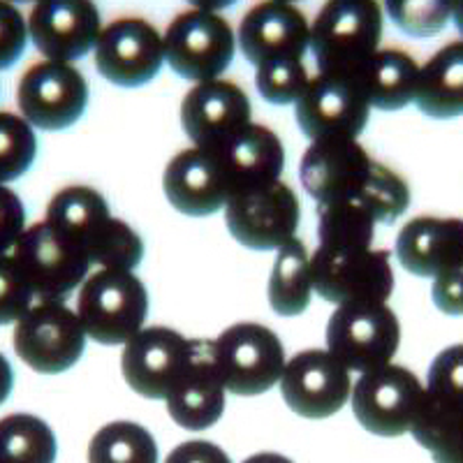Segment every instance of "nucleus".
Listing matches in <instances>:
<instances>
[{"label": "nucleus", "instance_id": "4be33fe9", "mask_svg": "<svg viewBox=\"0 0 463 463\" xmlns=\"http://www.w3.org/2000/svg\"><path fill=\"white\" fill-rule=\"evenodd\" d=\"M163 190L169 204L190 218L213 216L225 209L230 188L216 153L209 148H185L167 163Z\"/></svg>", "mask_w": 463, "mask_h": 463}, {"label": "nucleus", "instance_id": "9b49d317", "mask_svg": "<svg viewBox=\"0 0 463 463\" xmlns=\"http://www.w3.org/2000/svg\"><path fill=\"white\" fill-rule=\"evenodd\" d=\"M421 394V380L411 369L390 362L359 373L347 401L353 403V415L364 431L380 438H399L411 431Z\"/></svg>", "mask_w": 463, "mask_h": 463}, {"label": "nucleus", "instance_id": "c756f323", "mask_svg": "<svg viewBox=\"0 0 463 463\" xmlns=\"http://www.w3.org/2000/svg\"><path fill=\"white\" fill-rule=\"evenodd\" d=\"M56 454V433L43 417L12 412L0 420V458L52 463Z\"/></svg>", "mask_w": 463, "mask_h": 463}, {"label": "nucleus", "instance_id": "393cba45", "mask_svg": "<svg viewBox=\"0 0 463 463\" xmlns=\"http://www.w3.org/2000/svg\"><path fill=\"white\" fill-rule=\"evenodd\" d=\"M417 72L420 65L411 53L390 47L378 49L357 72H353V77L371 109L399 111L412 102Z\"/></svg>", "mask_w": 463, "mask_h": 463}, {"label": "nucleus", "instance_id": "c85d7f7f", "mask_svg": "<svg viewBox=\"0 0 463 463\" xmlns=\"http://www.w3.org/2000/svg\"><path fill=\"white\" fill-rule=\"evenodd\" d=\"M276 262L269 279V306L283 317H297L311 306V255L297 234L276 250Z\"/></svg>", "mask_w": 463, "mask_h": 463}, {"label": "nucleus", "instance_id": "6e6552de", "mask_svg": "<svg viewBox=\"0 0 463 463\" xmlns=\"http://www.w3.org/2000/svg\"><path fill=\"white\" fill-rule=\"evenodd\" d=\"M89 81L81 70L63 61L43 58L24 70L16 84L19 114L35 130L61 132L72 128L89 107Z\"/></svg>", "mask_w": 463, "mask_h": 463}, {"label": "nucleus", "instance_id": "1a4fd4ad", "mask_svg": "<svg viewBox=\"0 0 463 463\" xmlns=\"http://www.w3.org/2000/svg\"><path fill=\"white\" fill-rule=\"evenodd\" d=\"M313 289L329 304L387 301L394 292V269L390 250L359 248L329 250L317 246L311 255Z\"/></svg>", "mask_w": 463, "mask_h": 463}, {"label": "nucleus", "instance_id": "c9c22d12", "mask_svg": "<svg viewBox=\"0 0 463 463\" xmlns=\"http://www.w3.org/2000/svg\"><path fill=\"white\" fill-rule=\"evenodd\" d=\"M144 260V241L121 218H109L100 239L90 250V264L105 269H126L135 271Z\"/></svg>", "mask_w": 463, "mask_h": 463}, {"label": "nucleus", "instance_id": "4c0bfd02", "mask_svg": "<svg viewBox=\"0 0 463 463\" xmlns=\"http://www.w3.org/2000/svg\"><path fill=\"white\" fill-rule=\"evenodd\" d=\"M28 40L24 12L10 0H0V72L10 70L24 56Z\"/></svg>", "mask_w": 463, "mask_h": 463}, {"label": "nucleus", "instance_id": "473e14b6", "mask_svg": "<svg viewBox=\"0 0 463 463\" xmlns=\"http://www.w3.org/2000/svg\"><path fill=\"white\" fill-rule=\"evenodd\" d=\"M37 158L35 128L22 114L0 111V184H12Z\"/></svg>", "mask_w": 463, "mask_h": 463}, {"label": "nucleus", "instance_id": "7ed1b4c3", "mask_svg": "<svg viewBox=\"0 0 463 463\" xmlns=\"http://www.w3.org/2000/svg\"><path fill=\"white\" fill-rule=\"evenodd\" d=\"M461 353L463 347L457 343L433 359L408 431L440 463H461Z\"/></svg>", "mask_w": 463, "mask_h": 463}, {"label": "nucleus", "instance_id": "37998d69", "mask_svg": "<svg viewBox=\"0 0 463 463\" xmlns=\"http://www.w3.org/2000/svg\"><path fill=\"white\" fill-rule=\"evenodd\" d=\"M190 5L197 7V10H209V12H221L232 7L237 0H188Z\"/></svg>", "mask_w": 463, "mask_h": 463}, {"label": "nucleus", "instance_id": "0eeeda50", "mask_svg": "<svg viewBox=\"0 0 463 463\" xmlns=\"http://www.w3.org/2000/svg\"><path fill=\"white\" fill-rule=\"evenodd\" d=\"M165 63L188 81L218 80L237 56V33L218 12H181L163 35Z\"/></svg>", "mask_w": 463, "mask_h": 463}, {"label": "nucleus", "instance_id": "58836bf2", "mask_svg": "<svg viewBox=\"0 0 463 463\" xmlns=\"http://www.w3.org/2000/svg\"><path fill=\"white\" fill-rule=\"evenodd\" d=\"M24 230H26V209L22 197L7 188V184H0V253H10Z\"/></svg>", "mask_w": 463, "mask_h": 463}, {"label": "nucleus", "instance_id": "aec40b11", "mask_svg": "<svg viewBox=\"0 0 463 463\" xmlns=\"http://www.w3.org/2000/svg\"><path fill=\"white\" fill-rule=\"evenodd\" d=\"M190 350V338L172 326H142L123 343V380L144 399L165 401L181 364Z\"/></svg>", "mask_w": 463, "mask_h": 463}, {"label": "nucleus", "instance_id": "9d476101", "mask_svg": "<svg viewBox=\"0 0 463 463\" xmlns=\"http://www.w3.org/2000/svg\"><path fill=\"white\" fill-rule=\"evenodd\" d=\"M227 394L260 396L274 390L285 366L283 341L260 322H237L213 338Z\"/></svg>", "mask_w": 463, "mask_h": 463}, {"label": "nucleus", "instance_id": "79ce46f5", "mask_svg": "<svg viewBox=\"0 0 463 463\" xmlns=\"http://www.w3.org/2000/svg\"><path fill=\"white\" fill-rule=\"evenodd\" d=\"M12 390H14V369H12L10 359L0 353V405L10 399Z\"/></svg>", "mask_w": 463, "mask_h": 463}, {"label": "nucleus", "instance_id": "7c9ffc66", "mask_svg": "<svg viewBox=\"0 0 463 463\" xmlns=\"http://www.w3.org/2000/svg\"><path fill=\"white\" fill-rule=\"evenodd\" d=\"M89 458L95 463H156L158 445L148 429H144L137 421H111L90 438Z\"/></svg>", "mask_w": 463, "mask_h": 463}, {"label": "nucleus", "instance_id": "5701e85b", "mask_svg": "<svg viewBox=\"0 0 463 463\" xmlns=\"http://www.w3.org/2000/svg\"><path fill=\"white\" fill-rule=\"evenodd\" d=\"M209 151L216 153L221 163L230 197L274 184L285 167V148L279 135L271 128L253 121L225 144Z\"/></svg>", "mask_w": 463, "mask_h": 463}, {"label": "nucleus", "instance_id": "f8f14e48", "mask_svg": "<svg viewBox=\"0 0 463 463\" xmlns=\"http://www.w3.org/2000/svg\"><path fill=\"white\" fill-rule=\"evenodd\" d=\"M371 105L353 74L317 72L295 102L299 130L311 139H359Z\"/></svg>", "mask_w": 463, "mask_h": 463}, {"label": "nucleus", "instance_id": "c03bdc74", "mask_svg": "<svg viewBox=\"0 0 463 463\" xmlns=\"http://www.w3.org/2000/svg\"><path fill=\"white\" fill-rule=\"evenodd\" d=\"M10 3H14V5H22V3H37V0H10Z\"/></svg>", "mask_w": 463, "mask_h": 463}, {"label": "nucleus", "instance_id": "dca6fc26", "mask_svg": "<svg viewBox=\"0 0 463 463\" xmlns=\"http://www.w3.org/2000/svg\"><path fill=\"white\" fill-rule=\"evenodd\" d=\"M280 394L295 415L326 420L336 415L350 399V371L329 350H304L285 362Z\"/></svg>", "mask_w": 463, "mask_h": 463}, {"label": "nucleus", "instance_id": "a878e982", "mask_svg": "<svg viewBox=\"0 0 463 463\" xmlns=\"http://www.w3.org/2000/svg\"><path fill=\"white\" fill-rule=\"evenodd\" d=\"M412 102L431 118H458L463 111V44L458 40L433 53L417 72Z\"/></svg>", "mask_w": 463, "mask_h": 463}, {"label": "nucleus", "instance_id": "a211bd4d", "mask_svg": "<svg viewBox=\"0 0 463 463\" xmlns=\"http://www.w3.org/2000/svg\"><path fill=\"white\" fill-rule=\"evenodd\" d=\"M253 121L246 90L234 81H200L181 102V128L193 146L216 148Z\"/></svg>", "mask_w": 463, "mask_h": 463}, {"label": "nucleus", "instance_id": "ea45409f", "mask_svg": "<svg viewBox=\"0 0 463 463\" xmlns=\"http://www.w3.org/2000/svg\"><path fill=\"white\" fill-rule=\"evenodd\" d=\"M461 271L463 267H454L442 271V274L433 276V304H436L438 311H442L445 316L458 317L463 311L461 304Z\"/></svg>", "mask_w": 463, "mask_h": 463}, {"label": "nucleus", "instance_id": "412c9836", "mask_svg": "<svg viewBox=\"0 0 463 463\" xmlns=\"http://www.w3.org/2000/svg\"><path fill=\"white\" fill-rule=\"evenodd\" d=\"M371 158L357 139H313L299 165L306 195L325 202L341 195H359L369 181Z\"/></svg>", "mask_w": 463, "mask_h": 463}, {"label": "nucleus", "instance_id": "72a5a7b5", "mask_svg": "<svg viewBox=\"0 0 463 463\" xmlns=\"http://www.w3.org/2000/svg\"><path fill=\"white\" fill-rule=\"evenodd\" d=\"M359 197L369 202L375 218H378V225H392L403 216L408 204H411V188L394 169L375 160L369 181L359 190Z\"/></svg>", "mask_w": 463, "mask_h": 463}, {"label": "nucleus", "instance_id": "b1692460", "mask_svg": "<svg viewBox=\"0 0 463 463\" xmlns=\"http://www.w3.org/2000/svg\"><path fill=\"white\" fill-rule=\"evenodd\" d=\"M394 255L417 279H433L448 269L463 267L461 218L417 216L401 227Z\"/></svg>", "mask_w": 463, "mask_h": 463}, {"label": "nucleus", "instance_id": "4468645a", "mask_svg": "<svg viewBox=\"0 0 463 463\" xmlns=\"http://www.w3.org/2000/svg\"><path fill=\"white\" fill-rule=\"evenodd\" d=\"M227 387L216 347L209 338H190V350L169 387L167 412L185 431H206L225 412Z\"/></svg>", "mask_w": 463, "mask_h": 463}, {"label": "nucleus", "instance_id": "2eb2a0df", "mask_svg": "<svg viewBox=\"0 0 463 463\" xmlns=\"http://www.w3.org/2000/svg\"><path fill=\"white\" fill-rule=\"evenodd\" d=\"M301 206L295 190L283 181L232 195L225 204V225L250 250H279L297 234Z\"/></svg>", "mask_w": 463, "mask_h": 463}, {"label": "nucleus", "instance_id": "6ab92c4d", "mask_svg": "<svg viewBox=\"0 0 463 463\" xmlns=\"http://www.w3.org/2000/svg\"><path fill=\"white\" fill-rule=\"evenodd\" d=\"M311 40V22L295 3L262 0L243 14L237 47L255 68L280 58L304 61Z\"/></svg>", "mask_w": 463, "mask_h": 463}, {"label": "nucleus", "instance_id": "f3484780", "mask_svg": "<svg viewBox=\"0 0 463 463\" xmlns=\"http://www.w3.org/2000/svg\"><path fill=\"white\" fill-rule=\"evenodd\" d=\"M28 37L49 61L74 63L93 52L102 31L95 0H37L26 16Z\"/></svg>", "mask_w": 463, "mask_h": 463}, {"label": "nucleus", "instance_id": "2f4dec72", "mask_svg": "<svg viewBox=\"0 0 463 463\" xmlns=\"http://www.w3.org/2000/svg\"><path fill=\"white\" fill-rule=\"evenodd\" d=\"M384 10L405 35L431 37L458 19V0H384Z\"/></svg>", "mask_w": 463, "mask_h": 463}, {"label": "nucleus", "instance_id": "f704fd0d", "mask_svg": "<svg viewBox=\"0 0 463 463\" xmlns=\"http://www.w3.org/2000/svg\"><path fill=\"white\" fill-rule=\"evenodd\" d=\"M311 81L301 58H280L255 68V89L269 105H295Z\"/></svg>", "mask_w": 463, "mask_h": 463}, {"label": "nucleus", "instance_id": "a19ab883", "mask_svg": "<svg viewBox=\"0 0 463 463\" xmlns=\"http://www.w3.org/2000/svg\"><path fill=\"white\" fill-rule=\"evenodd\" d=\"M169 458H195V461H213V458H222V461H227L225 454L221 452V449H216L211 442H188V445H184V448H179L176 452H172V457Z\"/></svg>", "mask_w": 463, "mask_h": 463}, {"label": "nucleus", "instance_id": "39448f33", "mask_svg": "<svg viewBox=\"0 0 463 463\" xmlns=\"http://www.w3.org/2000/svg\"><path fill=\"white\" fill-rule=\"evenodd\" d=\"M401 322L387 301L341 304L326 322V350L353 373H366L394 359Z\"/></svg>", "mask_w": 463, "mask_h": 463}, {"label": "nucleus", "instance_id": "f03ea898", "mask_svg": "<svg viewBox=\"0 0 463 463\" xmlns=\"http://www.w3.org/2000/svg\"><path fill=\"white\" fill-rule=\"evenodd\" d=\"M77 316L86 336L100 345H123L146 322L148 289L135 271L100 267L80 285Z\"/></svg>", "mask_w": 463, "mask_h": 463}, {"label": "nucleus", "instance_id": "bb28decb", "mask_svg": "<svg viewBox=\"0 0 463 463\" xmlns=\"http://www.w3.org/2000/svg\"><path fill=\"white\" fill-rule=\"evenodd\" d=\"M109 204L105 197L89 185H68L58 190L49 200L44 221L68 234L72 241L80 243L90 260L95 241L100 239L102 230L109 222Z\"/></svg>", "mask_w": 463, "mask_h": 463}, {"label": "nucleus", "instance_id": "423d86ee", "mask_svg": "<svg viewBox=\"0 0 463 463\" xmlns=\"http://www.w3.org/2000/svg\"><path fill=\"white\" fill-rule=\"evenodd\" d=\"M10 255L31 285L35 301H65L84 283L93 267L84 248L47 221L26 225Z\"/></svg>", "mask_w": 463, "mask_h": 463}, {"label": "nucleus", "instance_id": "e433bc0d", "mask_svg": "<svg viewBox=\"0 0 463 463\" xmlns=\"http://www.w3.org/2000/svg\"><path fill=\"white\" fill-rule=\"evenodd\" d=\"M35 301L31 285L10 253H0V326L14 325Z\"/></svg>", "mask_w": 463, "mask_h": 463}, {"label": "nucleus", "instance_id": "f257e3e1", "mask_svg": "<svg viewBox=\"0 0 463 463\" xmlns=\"http://www.w3.org/2000/svg\"><path fill=\"white\" fill-rule=\"evenodd\" d=\"M383 28L378 0H326L313 19L308 40L317 72H357L380 49Z\"/></svg>", "mask_w": 463, "mask_h": 463}, {"label": "nucleus", "instance_id": "cd10ccee", "mask_svg": "<svg viewBox=\"0 0 463 463\" xmlns=\"http://www.w3.org/2000/svg\"><path fill=\"white\" fill-rule=\"evenodd\" d=\"M375 218L369 202L359 195H341L317 202V239L329 250L371 248L375 239Z\"/></svg>", "mask_w": 463, "mask_h": 463}, {"label": "nucleus", "instance_id": "20e7f679", "mask_svg": "<svg viewBox=\"0 0 463 463\" xmlns=\"http://www.w3.org/2000/svg\"><path fill=\"white\" fill-rule=\"evenodd\" d=\"M86 341L77 311L58 299L33 301L12 332L16 357L40 375H61L72 369L84 354Z\"/></svg>", "mask_w": 463, "mask_h": 463}, {"label": "nucleus", "instance_id": "a18cd8bd", "mask_svg": "<svg viewBox=\"0 0 463 463\" xmlns=\"http://www.w3.org/2000/svg\"><path fill=\"white\" fill-rule=\"evenodd\" d=\"M280 3H295V5H297V3H299V0H280Z\"/></svg>", "mask_w": 463, "mask_h": 463}, {"label": "nucleus", "instance_id": "ddd939ff", "mask_svg": "<svg viewBox=\"0 0 463 463\" xmlns=\"http://www.w3.org/2000/svg\"><path fill=\"white\" fill-rule=\"evenodd\" d=\"M93 58L102 80L121 89H139L156 80L163 70V35L146 19L121 16L102 28Z\"/></svg>", "mask_w": 463, "mask_h": 463}]
</instances>
